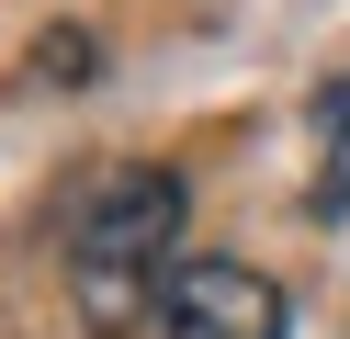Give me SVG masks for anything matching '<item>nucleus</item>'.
Instances as JSON below:
<instances>
[{"label": "nucleus", "mask_w": 350, "mask_h": 339, "mask_svg": "<svg viewBox=\"0 0 350 339\" xmlns=\"http://www.w3.org/2000/svg\"><path fill=\"white\" fill-rule=\"evenodd\" d=\"M170 238H181V181L170 170H102L68 215V294H79V328L124 339L159 316L170 294Z\"/></svg>", "instance_id": "nucleus-1"}, {"label": "nucleus", "mask_w": 350, "mask_h": 339, "mask_svg": "<svg viewBox=\"0 0 350 339\" xmlns=\"http://www.w3.org/2000/svg\"><path fill=\"white\" fill-rule=\"evenodd\" d=\"M282 328H294V305L249 260H181L159 294V339H282Z\"/></svg>", "instance_id": "nucleus-2"}, {"label": "nucleus", "mask_w": 350, "mask_h": 339, "mask_svg": "<svg viewBox=\"0 0 350 339\" xmlns=\"http://www.w3.org/2000/svg\"><path fill=\"white\" fill-rule=\"evenodd\" d=\"M305 215H327V226L350 215V68L327 79V102H317V192H305Z\"/></svg>", "instance_id": "nucleus-3"}]
</instances>
